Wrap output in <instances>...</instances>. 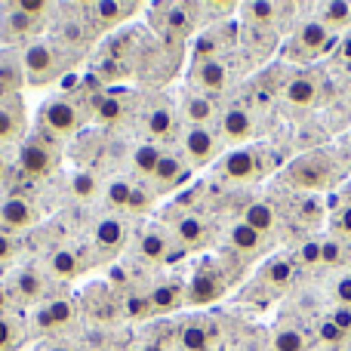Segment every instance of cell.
Instances as JSON below:
<instances>
[{
    "label": "cell",
    "mask_w": 351,
    "mask_h": 351,
    "mask_svg": "<svg viewBox=\"0 0 351 351\" xmlns=\"http://www.w3.org/2000/svg\"><path fill=\"white\" fill-rule=\"evenodd\" d=\"M351 176V142H336V145H317L311 152L293 158L280 170V182L293 194H321L336 191Z\"/></svg>",
    "instance_id": "obj_1"
},
{
    "label": "cell",
    "mask_w": 351,
    "mask_h": 351,
    "mask_svg": "<svg viewBox=\"0 0 351 351\" xmlns=\"http://www.w3.org/2000/svg\"><path fill=\"white\" fill-rule=\"evenodd\" d=\"M80 59V53L68 49L65 43L53 40H34L22 49V62H25V74H28L31 86H47L53 80H59L74 62Z\"/></svg>",
    "instance_id": "obj_2"
},
{
    "label": "cell",
    "mask_w": 351,
    "mask_h": 351,
    "mask_svg": "<svg viewBox=\"0 0 351 351\" xmlns=\"http://www.w3.org/2000/svg\"><path fill=\"white\" fill-rule=\"evenodd\" d=\"M336 47H339V40H336L333 31H327L317 19H302V22H296L287 43L280 47V56L293 65H311L321 56L333 53Z\"/></svg>",
    "instance_id": "obj_3"
},
{
    "label": "cell",
    "mask_w": 351,
    "mask_h": 351,
    "mask_svg": "<svg viewBox=\"0 0 351 351\" xmlns=\"http://www.w3.org/2000/svg\"><path fill=\"white\" fill-rule=\"evenodd\" d=\"M86 121V111L80 108L74 99H49L37 108V121H34V130L40 136L53 142H62V139H71V136L80 133Z\"/></svg>",
    "instance_id": "obj_4"
},
{
    "label": "cell",
    "mask_w": 351,
    "mask_h": 351,
    "mask_svg": "<svg viewBox=\"0 0 351 351\" xmlns=\"http://www.w3.org/2000/svg\"><path fill=\"white\" fill-rule=\"evenodd\" d=\"M228 287H231L228 265L216 262V259H204L185 284V305H191V308L194 305H197V308L200 305H213L228 293Z\"/></svg>",
    "instance_id": "obj_5"
},
{
    "label": "cell",
    "mask_w": 351,
    "mask_h": 351,
    "mask_svg": "<svg viewBox=\"0 0 351 351\" xmlns=\"http://www.w3.org/2000/svg\"><path fill=\"white\" fill-rule=\"evenodd\" d=\"M59 164H62L59 142L40 136L37 130L22 139L19 154H16V167L25 176H53L56 170H59Z\"/></svg>",
    "instance_id": "obj_6"
},
{
    "label": "cell",
    "mask_w": 351,
    "mask_h": 351,
    "mask_svg": "<svg viewBox=\"0 0 351 351\" xmlns=\"http://www.w3.org/2000/svg\"><path fill=\"white\" fill-rule=\"evenodd\" d=\"M200 12H204L200 3H160L154 6L152 25L164 40H188L204 19Z\"/></svg>",
    "instance_id": "obj_7"
},
{
    "label": "cell",
    "mask_w": 351,
    "mask_h": 351,
    "mask_svg": "<svg viewBox=\"0 0 351 351\" xmlns=\"http://www.w3.org/2000/svg\"><path fill=\"white\" fill-rule=\"evenodd\" d=\"M268 160L271 158H268L265 148H237V152H228L219 160V176L237 182V185H250V182H259L274 167Z\"/></svg>",
    "instance_id": "obj_8"
},
{
    "label": "cell",
    "mask_w": 351,
    "mask_h": 351,
    "mask_svg": "<svg viewBox=\"0 0 351 351\" xmlns=\"http://www.w3.org/2000/svg\"><path fill=\"white\" fill-rule=\"evenodd\" d=\"M139 121H142V133L152 142H167L179 133V108H176L167 96L148 99Z\"/></svg>",
    "instance_id": "obj_9"
},
{
    "label": "cell",
    "mask_w": 351,
    "mask_h": 351,
    "mask_svg": "<svg viewBox=\"0 0 351 351\" xmlns=\"http://www.w3.org/2000/svg\"><path fill=\"white\" fill-rule=\"evenodd\" d=\"M222 152V136L213 127H185L182 130V158L188 167H206Z\"/></svg>",
    "instance_id": "obj_10"
},
{
    "label": "cell",
    "mask_w": 351,
    "mask_h": 351,
    "mask_svg": "<svg viewBox=\"0 0 351 351\" xmlns=\"http://www.w3.org/2000/svg\"><path fill=\"white\" fill-rule=\"evenodd\" d=\"M231 80V68L225 59H204V62H191V71H188V84L191 90L204 93V96L216 99L228 90Z\"/></svg>",
    "instance_id": "obj_11"
},
{
    "label": "cell",
    "mask_w": 351,
    "mask_h": 351,
    "mask_svg": "<svg viewBox=\"0 0 351 351\" xmlns=\"http://www.w3.org/2000/svg\"><path fill=\"white\" fill-rule=\"evenodd\" d=\"M324 96V71L317 68H305V71H296L290 80H287V90H284V99L287 105L293 108H302V111H311Z\"/></svg>",
    "instance_id": "obj_12"
},
{
    "label": "cell",
    "mask_w": 351,
    "mask_h": 351,
    "mask_svg": "<svg viewBox=\"0 0 351 351\" xmlns=\"http://www.w3.org/2000/svg\"><path fill=\"white\" fill-rule=\"evenodd\" d=\"M219 136H222V142H234V145L250 142L256 136L253 108L243 102H231L228 108H222V114H219Z\"/></svg>",
    "instance_id": "obj_13"
},
{
    "label": "cell",
    "mask_w": 351,
    "mask_h": 351,
    "mask_svg": "<svg viewBox=\"0 0 351 351\" xmlns=\"http://www.w3.org/2000/svg\"><path fill=\"white\" fill-rule=\"evenodd\" d=\"M170 231L182 250H204V247H210V241H213L210 225H206L197 213L176 210V216L170 219Z\"/></svg>",
    "instance_id": "obj_14"
},
{
    "label": "cell",
    "mask_w": 351,
    "mask_h": 351,
    "mask_svg": "<svg viewBox=\"0 0 351 351\" xmlns=\"http://www.w3.org/2000/svg\"><path fill=\"white\" fill-rule=\"evenodd\" d=\"M173 243H176L173 231L160 222H152L136 237V256L145 262H167L173 256Z\"/></svg>",
    "instance_id": "obj_15"
},
{
    "label": "cell",
    "mask_w": 351,
    "mask_h": 351,
    "mask_svg": "<svg viewBox=\"0 0 351 351\" xmlns=\"http://www.w3.org/2000/svg\"><path fill=\"white\" fill-rule=\"evenodd\" d=\"M228 250L237 256L241 262H253V259H262V256L268 253V237L265 234H259L256 228H250L247 222H234L228 228Z\"/></svg>",
    "instance_id": "obj_16"
},
{
    "label": "cell",
    "mask_w": 351,
    "mask_h": 351,
    "mask_svg": "<svg viewBox=\"0 0 351 351\" xmlns=\"http://www.w3.org/2000/svg\"><path fill=\"white\" fill-rule=\"evenodd\" d=\"M6 290H10V296L16 299L19 305H34L47 296V280H43V274L37 271V268L19 265L16 271L10 274V280H6Z\"/></svg>",
    "instance_id": "obj_17"
},
{
    "label": "cell",
    "mask_w": 351,
    "mask_h": 351,
    "mask_svg": "<svg viewBox=\"0 0 351 351\" xmlns=\"http://www.w3.org/2000/svg\"><path fill=\"white\" fill-rule=\"evenodd\" d=\"M127 114H133V93H130L127 86H111V90H105L102 102L93 111V117H96L102 127H117V123L127 121Z\"/></svg>",
    "instance_id": "obj_18"
},
{
    "label": "cell",
    "mask_w": 351,
    "mask_h": 351,
    "mask_svg": "<svg viewBox=\"0 0 351 351\" xmlns=\"http://www.w3.org/2000/svg\"><path fill=\"white\" fill-rule=\"evenodd\" d=\"M219 105L216 99L204 96V93L197 90H185L179 99V117L182 121H188V127H210L213 121H219Z\"/></svg>",
    "instance_id": "obj_19"
},
{
    "label": "cell",
    "mask_w": 351,
    "mask_h": 351,
    "mask_svg": "<svg viewBox=\"0 0 351 351\" xmlns=\"http://www.w3.org/2000/svg\"><path fill=\"white\" fill-rule=\"evenodd\" d=\"M243 12V25H250V28H268V31H278L284 28V22H290V16L287 12H293L290 3H243L241 6Z\"/></svg>",
    "instance_id": "obj_20"
},
{
    "label": "cell",
    "mask_w": 351,
    "mask_h": 351,
    "mask_svg": "<svg viewBox=\"0 0 351 351\" xmlns=\"http://www.w3.org/2000/svg\"><path fill=\"white\" fill-rule=\"evenodd\" d=\"M234 47V28L228 25H216V28L204 31L191 47V62H204V59H225V53Z\"/></svg>",
    "instance_id": "obj_21"
},
{
    "label": "cell",
    "mask_w": 351,
    "mask_h": 351,
    "mask_svg": "<svg viewBox=\"0 0 351 351\" xmlns=\"http://www.w3.org/2000/svg\"><path fill=\"white\" fill-rule=\"evenodd\" d=\"M37 31H40V19L25 16L22 10H16V3L3 6V16H0V40H3L6 47L28 40Z\"/></svg>",
    "instance_id": "obj_22"
},
{
    "label": "cell",
    "mask_w": 351,
    "mask_h": 351,
    "mask_svg": "<svg viewBox=\"0 0 351 351\" xmlns=\"http://www.w3.org/2000/svg\"><path fill=\"white\" fill-rule=\"evenodd\" d=\"M25 84H28V74H25L22 49L3 47L0 49V96H19Z\"/></svg>",
    "instance_id": "obj_23"
},
{
    "label": "cell",
    "mask_w": 351,
    "mask_h": 351,
    "mask_svg": "<svg viewBox=\"0 0 351 351\" xmlns=\"http://www.w3.org/2000/svg\"><path fill=\"white\" fill-rule=\"evenodd\" d=\"M93 247L102 256H114L127 247V225L117 216H102L93 225Z\"/></svg>",
    "instance_id": "obj_24"
},
{
    "label": "cell",
    "mask_w": 351,
    "mask_h": 351,
    "mask_svg": "<svg viewBox=\"0 0 351 351\" xmlns=\"http://www.w3.org/2000/svg\"><path fill=\"white\" fill-rule=\"evenodd\" d=\"M188 179V160L182 158V154H173V152H164V158H160L158 170L152 176V191L154 194H164V191H176V188L182 185V182Z\"/></svg>",
    "instance_id": "obj_25"
},
{
    "label": "cell",
    "mask_w": 351,
    "mask_h": 351,
    "mask_svg": "<svg viewBox=\"0 0 351 351\" xmlns=\"http://www.w3.org/2000/svg\"><path fill=\"white\" fill-rule=\"evenodd\" d=\"M37 222V206L25 197H6L0 204V228L16 234V231H25Z\"/></svg>",
    "instance_id": "obj_26"
},
{
    "label": "cell",
    "mask_w": 351,
    "mask_h": 351,
    "mask_svg": "<svg viewBox=\"0 0 351 351\" xmlns=\"http://www.w3.org/2000/svg\"><path fill=\"white\" fill-rule=\"evenodd\" d=\"M90 16H84L93 28H114V25L127 22L133 12H139V3H117V0H99V3L86 6Z\"/></svg>",
    "instance_id": "obj_27"
},
{
    "label": "cell",
    "mask_w": 351,
    "mask_h": 351,
    "mask_svg": "<svg viewBox=\"0 0 351 351\" xmlns=\"http://www.w3.org/2000/svg\"><path fill=\"white\" fill-rule=\"evenodd\" d=\"M25 136L22 96H0V142H16Z\"/></svg>",
    "instance_id": "obj_28"
},
{
    "label": "cell",
    "mask_w": 351,
    "mask_h": 351,
    "mask_svg": "<svg viewBox=\"0 0 351 351\" xmlns=\"http://www.w3.org/2000/svg\"><path fill=\"white\" fill-rule=\"evenodd\" d=\"M148 299H152L154 315H170V311L185 305V284H182L179 278L158 280V284L152 287V293H148Z\"/></svg>",
    "instance_id": "obj_29"
},
{
    "label": "cell",
    "mask_w": 351,
    "mask_h": 351,
    "mask_svg": "<svg viewBox=\"0 0 351 351\" xmlns=\"http://www.w3.org/2000/svg\"><path fill=\"white\" fill-rule=\"evenodd\" d=\"M74 315H77V305L74 302H68V299H53V302H47L37 311L34 324H37V330H62L74 321Z\"/></svg>",
    "instance_id": "obj_30"
},
{
    "label": "cell",
    "mask_w": 351,
    "mask_h": 351,
    "mask_svg": "<svg viewBox=\"0 0 351 351\" xmlns=\"http://www.w3.org/2000/svg\"><path fill=\"white\" fill-rule=\"evenodd\" d=\"M243 222L250 225V228H256L259 234L271 237L274 231H278V222H280V210L274 204H268V200H253V204L243 210Z\"/></svg>",
    "instance_id": "obj_31"
},
{
    "label": "cell",
    "mask_w": 351,
    "mask_h": 351,
    "mask_svg": "<svg viewBox=\"0 0 351 351\" xmlns=\"http://www.w3.org/2000/svg\"><path fill=\"white\" fill-rule=\"evenodd\" d=\"M293 274H296V259H293V256H271V259L262 265L259 280L265 287H271V290H284L293 280Z\"/></svg>",
    "instance_id": "obj_32"
},
{
    "label": "cell",
    "mask_w": 351,
    "mask_h": 351,
    "mask_svg": "<svg viewBox=\"0 0 351 351\" xmlns=\"http://www.w3.org/2000/svg\"><path fill=\"white\" fill-rule=\"evenodd\" d=\"M179 342L185 351H210L213 342H216V327H210L206 321H188L185 327L179 330Z\"/></svg>",
    "instance_id": "obj_33"
},
{
    "label": "cell",
    "mask_w": 351,
    "mask_h": 351,
    "mask_svg": "<svg viewBox=\"0 0 351 351\" xmlns=\"http://www.w3.org/2000/svg\"><path fill=\"white\" fill-rule=\"evenodd\" d=\"M56 40L65 43V47L74 49V53H80V49H84L86 43L93 40V25L86 22V19H65V22L59 25V34H56Z\"/></svg>",
    "instance_id": "obj_34"
},
{
    "label": "cell",
    "mask_w": 351,
    "mask_h": 351,
    "mask_svg": "<svg viewBox=\"0 0 351 351\" xmlns=\"http://www.w3.org/2000/svg\"><path fill=\"white\" fill-rule=\"evenodd\" d=\"M317 22L327 31H346L351 28V3H342V0H333V3H317Z\"/></svg>",
    "instance_id": "obj_35"
},
{
    "label": "cell",
    "mask_w": 351,
    "mask_h": 351,
    "mask_svg": "<svg viewBox=\"0 0 351 351\" xmlns=\"http://www.w3.org/2000/svg\"><path fill=\"white\" fill-rule=\"evenodd\" d=\"M271 348H274V351H311L308 330L296 327V324H284V327L274 330Z\"/></svg>",
    "instance_id": "obj_36"
},
{
    "label": "cell",
    "mask_w": 351,
    "mask_h": 351,
    "mask_svg": "<svg viewBox=\"0 0 351 351\" xmlns=\"http://www.w3.org/2000/svg\"><path fill=\"white\" fill-rule=\"evenodd\" d=\"M47 268H49V274H53V278L74 280L80 274V268H84V262H80V256L74 253V250H56V253H49Z\"/></svg>",
    "instance_id": "obj_37"
},
{
    "label": "cell",
    "mask_w": 351,
    "mask_h": 351,
    "mask_svg": "<svg viewBox=\"0 0 351 351\" xmlns=\"http://www.w3.org/2000/svg\"><path fill=\"white\" fill-rule=\"evenodd\" d=\"M160 158H164V152L158 148V142H142L139 148L133 152V170L142 176V179H152L154 170H158Z\"/></svg>",
    "instance_id": "obj_38"
},
{
    "label": "cell",
    "mask_w": 351,
    "mask_h": 351,
    "mask_svg": "<svg viewBox=\"0 0 351 351\" xmlns=\"http://www.w3.org/2000/svg\"><path fill=\"white\" fill-rule=\"evenodd\" d=\"M130 74V62H121V59H114V56H102V59L93 65V77L99 80V84H114V80H121V77H127Z\"/></svg>",
    "instance_id": "obj_39"
},
{
    "label": "cell",
    "mask_w": 351,
    "mask_h": 351,
    "mask_svg": "<svg viewBox=\"0 0 351 351\" xmlns=\"http://www.w3.org/2000/svg\"><path fill=\"white\" fill-rule=\"evenodd\" d=\"M121 311L130 317V321H148V317L154 315L152 299H148L145 293H139V290H130L127 296L121 299Z\"/></svg>",
    "instance_id": "obj_40"
},
{
    "label": "cell",
    "mask_w": 351,
    "mask_h": 351,
    "mask_svg": "<svg viewBox=\"0 0 351 351\" xmlns=\"http://www.w3.org/2000/svg\"><path fill=\"white\" fill-rule=\"evenodd\" d=\"M348 342H351V336L342 333L330 317H324V321L317 324V346H321L324 351H339V348H346Z\"/></svg>",
    "instance_id": "obj_41"
},
{
    "label": "cell",
    "mask_w": 351,
    "mask_h": 351,
    "mask_svg": "<svg viewBox=\"0 0 351 351\" xmlns=\"http://www.w3.org/2000/svg\"><path fill=\"white\" fill-rule=\"evenodd\" d=\"M133 191H136L133 182H127V179H111L108 188H105V200H108L111 210H123V213H127V210H130V200H133Z\"/></svg>",
    "instance_id": "obj_42"
},
{
    "label": "cell",
    "mask_w": 351,
    "mask_h": 351,
    "mask_svg": "<svg viewBox=\"0 0 351 351\" xmlns=\"http://www.w3.org/2000/svg\"><path fill=\"white\" fill-rule=\"evenodd\" d=\"M351 256V247L346 241L330 234L327 241H321V265L327 268H336V265H346V259Z\"/></svg>",
    "instance_id": "obj_43"
},
{
    "label": "cell",
    "mask_w": 351,
    "mask_h": 351,
    "mask_svg": "<svg viewBox=\"0 0 351 351\" xmlns=\"http://www.w3.org/2000/svg\"><path fill=\"white\" fill-rule=\"evenodd\" d=\"M96 191H99V179L93 173H77L71 179V194L74 197L90 200V197H96Z\"/></svg>",
    "instance_id": "obj_44"
},
{
    "label": "cell",
    "mask_w": 351,
    "mask_h": 351,
    "mask_svg": "<svg viewBox=\"0 0 351 351\" xmlns=\"http://www.w3.org/2000/svg\"><path fill=\"white\" fill-rule=\"evenodd\" d=\"M22 339V327L12 317H0V351H12Z\"/></svg>",
    "instance_id": "obj_45"
},
{
    "label": "cell",
    "mask_w": 351,
    "mask_h": 351,
    "mask_svg": "<svg viewBox=\"0 0 351 351\" xmlns=\"http://www.w3.org/2000/svg\"><path fill=\"white\" fill-rule=\"evenodd\" d=\"M333 237L351 243V204H346L342 210H336V219H333Z\"/></svg>",
    "instance_id": "obj_46"
},
{
    "label": "cell",
    "mask_w": 351,
    "mask_h": 351,
    "mask_svg": "<svg viewBox=\"0 0 351 351\" xmlns=\"http://www.w3.org/2000/svg\"><path fill=\"white\" fill-rule=\"evenodd\" d=\"M333 299H336V305L351 308V274H339L333 280Z\"/></svg>",
    "instance_id": "obj_47"
},
{
    "label": "cell",
    "mask_w": 351,
    "mask_h": 351,
    "mask_svg": "<svg viewBox=\"0 0 351 351\" xmlns=\"http://www.w3.org/2000/svg\"><path fill=\"white\" fill-rule=\"evenodd\" d=\"M152 200H154V191L152 188H139L136 185V191H133V200H130V210L127 213H136V216H142V213L148 210V206H152Z\"/></svg>",
    "instance_id": "obj_48"
},
{
    "label": "cell",
    "mask_w": 351,
    "mask_h": 351,
    "mask_svg": "<svg viewBox=\"0 0 351 351\" xmlns=\"http://www.w3.org/2000/svg\"><path fill=\"white\" fill-rule=\"evenodd\" d=\"M19 253V241L10 234V231L0 228V265H6V262H12Z\"/></svg>",
    "instance_id": "obj_49"
},
{
    "label": "cell",
    "mask_w": 351,
    "mask_h": 351,
    "mask_svg": "<svg viewBox=\"0 0 351 351\" xmlns=\"http://www.w3.org/2000/svg\"><path fill=\"white\" fill-rule=\"evenodd\" d=\"M16 10H22L25 16H31V19H40L43 22V16L49 12V3H43V0H19L16 3Z\"/></svg>",
    "instance_id": "obj_50"
},
{
    "label": "cell",
    "mask_w": 351,
    "mask_h": 351,
    "mask_svg": "<svg viewBox=\"0 0 351 351\" xmlns=\"http://www.w3.org/2000/svg\"><path fill=\"white\" fill-rule=\"evenodd\" d=\"M327 317H330V321H333L346 336H351V308H346V305H333V311H330Z\"/></svg>",
    "instance_id": "obj_51"
},
{
    "label": "cell",
    "mask_w": 351,
    "mask_h": 351,
    "mask_svg": "<svg viewBox=\"0 0 351 351\" xmlns=\"http://www.w3.org/2000/svg\"><path fill=\"white\" fill-rule=\"evenodd\" d=\"M10 302H12V296H10V290H6V284H0V317L10 311Z\"/></svg>",
    "instance_id": "obj_52"
},
{
    "label": "cell",
    "mask_w": 351,
    "mask_h": 351,
    "mask_svg": "<svg viewBox=\"0 0 351 351\" xmlns=\"http://www.w3.org/2000/svg\"><path fill=\"white\" fill-rule=\"evenodd\" d=\"M339 56H342V59H346L348 65H351V31H348V34L339 40Z\"/></svg>",
    "instance_id": "obj_53"
},
{
    "label": "cell",
    "mask_w": 351,
    "mask_h": 351,
    "mask_svg": "<svg viewBox=\"0 0 351 351\" xmlns=\"http://www.w3.org/2000/svg\"><path fill=\"white\" fill-rule=\"evenodd\" d=\"M139 351H167V346H164V342H158V339H145L139 346Z\"/></svg>",
    "instance_id": "obj_54"
},
{
    "label": "cell",
    "mask_w": 351,
    "mask_h": 351,
    "mask_svg": "<svg viewBox=\"0 0 351 351\" xmlns=\"http://www.w3.org/2000/svg\"><path fill=\"white\" fill-rule=\"evenodd\" d=\"M111 280L121 284V287H127V271H123V268H111Z\"/></svg>",
    "instance_id": "obj_55"
},
{
    "label": "cell",
    "mask_w": 351,
    "mask_h": 351,
    "mask_svg": "<svg viewBox=\"0 0 351 351\" xmlns=\"http://www.w3.org/2000/svg\"><path fill=\"white\" fill-rule=\"evenodd\" d=\"M6 176H10V158H6V154H0V182H3Z\"/></svg>",
    "instance_id": "obj_56"
},
{
    "label": "cell",
    "mask_w": 351,
    "mask_h": 351,
    "mask_svg": "<svg viewBox=\"0 0 351 351\" xmlns=\"http://www.w3.org/2000/svg\"><path fill=\"white\" fill-rule=\"evenodd\" d=\"M311 351H324V348H311Z\"/></svg>",
    "instance_id": "obj_57"
}]
</instances>
